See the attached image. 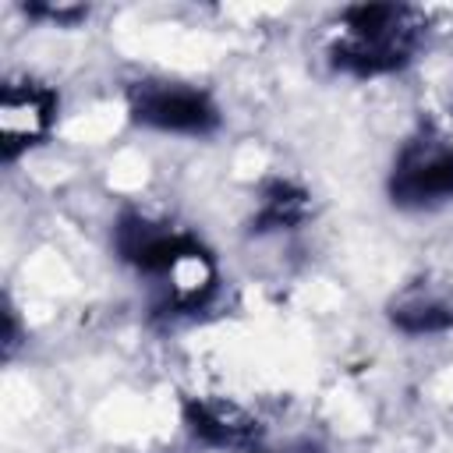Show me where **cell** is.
Wrapping results in <instances>:
<instances>
[{
    "instance_id": "1",
    "label": "cell",
    "mask_w": 453,
    "mask_h": 453,
    "mask_svg": "<svg viewBox=\"0 0 453 453\" xmlns=\"http://www.w3.org/2000/svg\"><path fill=\"white\" fill-rule=\"evenodd\" d=\"M425 35V14L407 4L347 7L329 35V57L340 71L372 78L411 64Z\"/></svg>"
},
{
    "instance_id": "2",
    "label": "cell",
    "mask_w": 453,
    "mask_h": 453,
    "mask_svg": "<svg viewBox=\"0 0 453 453\" xmlns=\"http://www.w3.org/2000/svg\"><path fill=\"white\" fill-rule=\"evenodd\" d=\"M389 195L403 209H425L453 198V142L439 127L421 124L403 142L389 173Z\"/></svg>"
},
{
    "instance_id": "3",
    "label": "cell",
    "mask_w": 453,
    "mask_h": 453,
    "mask_svg": "<svg viewBox=\"0 0 453 453\" xmlns=\"http://www.w3.org/2000/svg\"><path fill=\"white\" fill-rule=\"evenodd\" d=\"M127 106L138 124L173 134H209L219 124L216 103L184 81H138L127 92Z\"/></svg>"
},
{
    "instance_id": "4",
    "label": "cell",
    "mask_w": 453,
    "mask_h": 453,
    "mask_svg": "<svg viewBox=\"0 0 453 453\" xmlns=\"http://www.w3.org/2000/svg\"><path fill=\"white\" fill-rule=\"evenodd\" d=\"M57 113L53 88L39 81H7L0 92V152L4 159H14L28 145H35Z\"/></svg>"
},
{
    "instance_id": "5",
    "label": "cell",
    "mask_w": 453,
    "mask_h": 453,
    "mask_svg": "<svg viewBox=\"0 0 453 453\" xmlns=\"http://www.w3.org/2000/svg\"><path fill=\"white\" fill-rule=\"evenodd\" d=\"M389 319L396 329L414 333V336L446 333V329H453V290L442 283H432V280L407 283L393 297Z\"/></svg>"
},
{
    "instance_id": "6",
    "label": "cell",
    "mask_w": 453,
    "mask_h": 453,
    "mask_svg": "<svg viewBox=\"0 0 453 453\" xmlns=\"http://www.w3.org/2000/svg\"><path fill=\"white\" fill-rule=\"evenodd\" d=\"M184 414L191 432L209 446H248L258 435V425L226 400H191Z\"/></svg>"
},
{
    "instance_id": "7",
    "label": "cell",
    "mask_w": 453,
    "mask_h": 453,
    "mask_svg": "<svg viewBox=\"0 0 453 453\" xmlns=\"http://www.w3.org/2000/svg\"><path fill=\"white\" fill-rule=\"evenodd\" d=\"M308 195L290 184V180H269L262 188V198H258V230H287V226H297L308 219Z\"/></svg>"
},
{
    "instance_id": "8",
    "label": "cell",
    "mask_w": 453,
    "mask_h": 453,
    "mask_svg": "<svg viewBox=\"0 0 453 453\" xmlns=\"http://www.w3.org/2000/svg\"><path fill=\"white\" fill-rule=\"evenodd\" d=\"M32 18H50V21H57V25H74L78 18H85V7H25Z\"/></svg>"
}]
</instances>
